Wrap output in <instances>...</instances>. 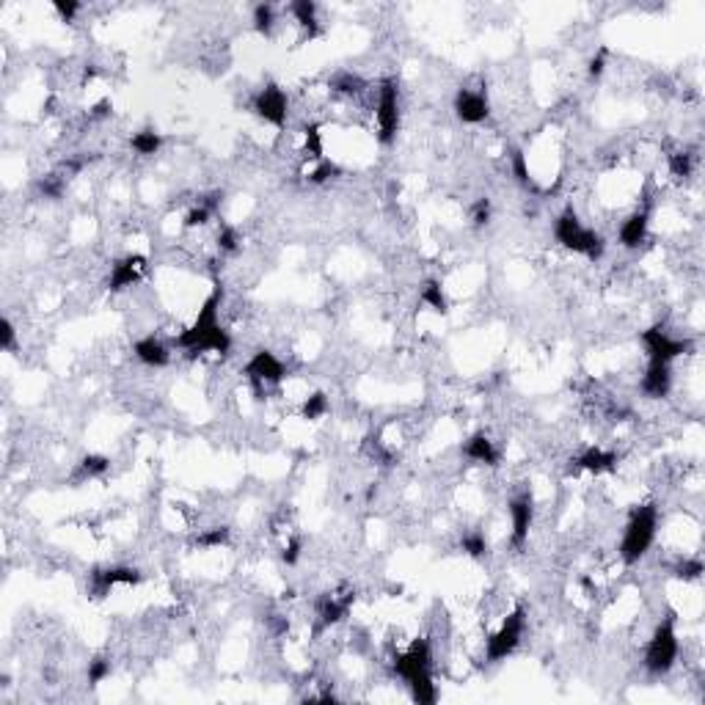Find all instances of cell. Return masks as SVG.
I'll list each match as a JSON object with an SVG mask.
<instances>
[{
    "label": "cell",
    "mask_w": 705,
    "mask_h": 705,
    "mask_svg": "<svg viewBox=\"0 0 705 705\" xmlns=\"http://www.w3.org/2000/svg\"><path fill=\"white\" fill-rule=\"evenodd\" d=\"M218 309H221V287L213 289V295L199 309V317L193 320V325L188 331H182L174 345L188 350L190 358L207 350L226 355V352L232 350V337H229V331H224L218 325Z\"/></svg>",
    "instance_id": "cell-1"
},
{
    "label": "cell",
    "mask_w": 705,
    "mask_h": 705,
    "mask_svg": "<svg viewBox=\"0 0 705 705\" xmlns=\"http://www.w3.org/2000/svg\"><path fill=\"white\" fill-rule=\"evenodd\" d=\"M394 672L400 678H405V684L413 692L416 703H436V686H433V675H430V645L427 639H416L405 653H397L394 659Z\"/></svg>",
    "instance_id": "cell-2"
},
{
    "label": "cell",
    "mask_w": 705,
    "mask_h": 705,
    "mask_svg": "<svg viewBox=\"0 0 705 705\" xmlns=\"http://www.w3.org/2000/svg\"><path fill=\"white\" fill-rule=\"evenodd\" d=\"M656 526H659V510L653 504H642L631 512L625 535H623V546H620V557L628 565L639 562L648 554V548L653 546V537H656Z\"/></svg>",
    "instance_id": "cell-3"
},
{
    "label": "cell",
    "mask_w": 705,
    "mask_h": 705,
    "mask_svg": "<svg viewBox=\"0 0 705 705\" xmlns=\"http://www.w3.org/2000/svg\"><path fill=\"white\" fill-rule=\"evenodd\" d=\"M554 235H557V240H560L565 248H571L573 253H584L589 262H598V259L603 256V248H606V245H603V237L595 235L587 226H582V221H579V215H576L573 210H565V213L557 218Z\"/></svg>",
    "instance_id": "cell-4"
},
{
    "label": "cell",
    "mask_w": 705,
    "mask_h": 705,
    "mask_svg": "<svg viewBox=\"0 0 705 705\" xmlns=\"http://www.w3.org/2000/svg\"><path fill=\"white\" fill-rule=\"evenodd\" d=\"M678 659V636H675V614H667L664 623L653 631V639L645 653V667L653 675H664L672 670Z\"/></svg>",
    "instance_id": "cell-5"
},
{
    "label": "cell",
    "mask_w": 705,
    "mask_h": 705,
    "mask_svg": "<svg viewBox=\"0 0 705 705\" xmlns=\"http://www.w3.org/2000/svg\"><path fill=\"white\" fill-rule=\"evenodd\" d=\"M524 625H526V612L518 606L512 614L504 617L501 628L488 639V661H501L507 659L518 642H521V634H524Z\"/></svg>",
    "instance_id": "cell-6"
},
{
    "label": "cell",
    "mask_w": 705,
    "mask_h": 705,
    "mask_svg": "<svg viewBox=\"0 0 705 705\" xmlns=\"http://www.w3.org/2000/svg\"><path fill=\"white\" fill-rule=\"evenodd\" d=\"M400 127V97H397V83L394 80H383L380 83V94H377V130H380V141L391 143Z\"/></svg>",
    "instance_id": "cell-7"
},
{
    "label": "cell",
    "mask_w": 705,
    "mask_h": 705,
    "mask_svg": "<svg viewBox=\"0 0 705 705\" xmlns=\"http://www.w3.org/2000/svg\"><path fill=\"white\" fill-rule=\"evenodd\" d=\"M251 108H253V114L259 118H265L267 124H273V127H284V121H287V97H284V91L278 89V86H265L256 97H253V102H251Z\"/></svg>",
    "instance_id": "cell-8"
},
{
    "label": "cell",
    "mask_w": 705,
    "mask_h": 705,
    "mask_svg": "<svg viewBox=\"0 0 705 705\" xmlns=\"http://www.w3.org/2000/svg\"><path fill=\"white\" fill-rule=\"evenodd\" d=\"M642 342H645V350L650 358L656 361H675L678 355H686L689 352V342H681V339H670V334L661 328V325H653L642 334Z\"/></svg>",
    "instance_id": "cell-9"
},
{
    "label": "cell",
    "mask_w": 705,
    "mask_h": 705,
    "mask_svg": "<svg viewBox=\"0 0 705 705\" xmlns=\"http://www.w3.org/2000/svg\"><path fill=\"white\" fill-rule=\"evenodd\" d=\"M245 375H248V380L256 386V389H262L265 383H278V380H284V364L273 355L270 350H259L253 352V358L248 361V366H245Z\"/></svg>",
    "instance_id": "cell-10"
},
{
    "label": "cell",
    "mask_w": 705,
    "mask_h": 705,
    "mask_svg": "<svg viewBox=\"0 0 705 705\" xmlns=\"http://www.w3.org/2000/svg\"><path fill=\"white\" fill-rule=\"evenodd\" d=\"M510 518H512V546L521 548L529 537V526H532V518H535V501H532L529 490L518 493L510 501Z\"/></svg>",
    "instance_id": "cell-11"
},
{
    "label": "cell",
    "mask_w": 705,
    "mask_h": 705,
    "mask_svg": "<svg viewBox=\"0 0 705 705\" xmlns=\"http://www.w3.org/2000/svg\"><path fill=\"white\" fill-rule=\"evenodd\" d=\"M143 576L135 568H105V571H94L91 573V592L94 598L108 595L116 584H138Z\"/></svg>",
    "instance_id": "cell-12"
},
{
    "label": "cell",
    "mask_w": 705,
    "mask_h": 705,
    "mask_svg": "<svg viewBox=\"0 0 705 705\" xmlns=\"http://www.w3.org/2000/svg\"><path fill=\"white\" fill-rule=\"evenodd\" d=\"M455 114H458L461 121H466V124H479V121H485L488 114H490L488 97L479 94V91H471V89H461L458 97H455Z\"/></svg>",
    "instance_id": "cell-13"
},
{
    "label": "cell",
    "mask_w": 705,
    "mask_h": 705,
    "mask_svg": "<svg viewBox=\"0 0 705 705\" xmlns=\"http://www.w3.org/2000/svg\"><path fill=\"white\" fill-rule=\"evenodd\" d=\"M672 389V369H670V361H656L650 358V366L642 377V391L653 400H661L667 397Z\"/></svg>",
    "instance_id": "cell-14"
},
{
    "label": "cell",
    "mask_w": 705,
    "mask_h": 705,
    "mask_svg": "<svg viewBox=\"0 0 705 705\" xmlns=\"http://www.w3.org/2000/svg\"><path fill=\"white\" fill-rule=\"evenodd\" d=\"M143 270H146V256H141V253H130V256L118 259L116 265H114L108 287H111L114 292L124 289V287H132V284L143 276Z\"/></svg>",
    "instance_id": "cell-15"
},
{
    "label": "cell",
    "mask_w": 705,
    "mask_h": 705,
    "mask_svg": "<svg viewBox=\"0 0 705 705\" xmlns=\"http://www.w3.org/2000/svg\"><path fill=\"white\" fill-rule=\"evenodd\" d=\"M463 455L469 461H476V463H485V466H496L499 463V449L493 447V441L482 433L471 436L469 441L463 444Z\"/></svg>",
    "instance_id": "cell-16"
},
{
    "label": "cell",
    "mask_w": 705,
    "mask_h": 705,
    "mask_svg": "<svg viewBox=\"0 0 705 705\" xmlns=\"http://www.w3.org/2000/svg\"><path fill=\"white\" fill-rule=\"evenodd\" d=\"M645 237H648V210L634 213L631 218L623 221V226H620V242H623L625 248H636L639 242H645Z\"/></svg>",
    "instance_id": "cell-17"
},
{
    "label": "cell",
    "mask_w": 705,
    "mask_h": 705,
    "mask_svg": "<svg viewBox=\"0 0 705 705\" xmlns=\"http://www.w3.org/2000/svg\"><path fill=\"white\" fill-rule=\"evenodd\" d=\"M576 469L592 471V474H603V471H614L617 469V455L612 452H603L598 447H589L587 452H582L576 458Z\"/></svg>",
    "instance_id": "cell-18"
},
{
    "label": "cell",
    "mask_w": 705,
    "mask_h": 705,
    "mask_svg": "<svg viewBox=\"0 0 705 705\" xmlns=\"http://www.w3.org/2000/svg\"><path fill=\"white\" fill-rule=\"evenodd\" d=\"M350 603H352V592H348L345 598H337V595H325V598L320 600V623H323V628H328V625L339 623V620L348 614Z\"/></svg>",
    "instance_id": "cell-19"
},
{
    "label": "cell",
    "mask_w": 705,
    "mask_h": 705,
    "mask_svg": "<svg viewBox=\"0 0 705 705\" xmlns=\"http://www.w3.org/2000/svg\"><path fill=\"white\" fill-rule=\"evenodd\" d=\"M135 355L146 366H166L168 364V348L154 337H146V339L135 342Z\"/></svg>",
    "instance_id": "cell-20"
},
{
    "label": "cell",
    "mask_w": 705,
    "mask_h": 705,
    "mask_svg": "<svg viewBox=\"0 0 705 705\" xmlns=\"http://www.w3.org/2000/svg\"><path fill=\"white\" fill-rule=\"evenodd\" d=\"M289 11L295 14V19L309 30V36H317V3L312 0H295L289 6Z\"/></svg>",
    "instance_id": "cell-21"
},
{
    "label": "cell",
    "mask_w": 705,
    "mask_h": 705,
    "mask_svg": "<svg viewBox=\"0 0 705 705\" xmlns=\"http://www.w3.org/2000/svg\"><path fill=\"white\" fill-rule=\"evenodd\" d=\"M422 303H427L433 312H438V314H447V298H444V289H441V284L438 281H427L425 287H422Z\"/></svg>",
    "instance_id": "cell-22"
},
{
    "label": "cell",
    "mask_w": 705,
    "mask_h": 705,
    "mask_svg": "<svg viewBox=\"0 0 705 705\" xmlns=\"http://www.w3.org/2000/svg\"><path fill=\"white\" fill-rule=\"evenodd\" d=\"M160 146H163V138L157 132H152V130H143V132L132 135V149L138 154H157Z\"/></svg>",
    "instance_id": "cell-23"
},
{
    "label": "cell",
    "mask_w": 705,
    "mask_h": 705,
    "mask_svg": "<svg viewBox=\"0 0 705 705\" xmlns=\"http://www.w3.org/2000/svg\"><path fill=\"white\" fill-rule=\"evenodd\" d=\"M303 152H306V157L323 160V135H320V127H317V124H309V127L303 130Z\"/></svg>",
    "instance_id": "cell-24"
},
{
    "label": "cell",
    "mask_w": 705,
    "mask_h": 705,
    "mask_svg": "<svg viewBox=\"0 0 705 705\" xmlns=\"http://www.w3.org/2000/svg\"><path fill=\"white\" fill-rule=\"evenodd\" d=\"M273 22H276V8L270 6V3H259L256 8H253V28L259 30V33H270L273 30Z\"/></svg>",
    "instance_id": "cell-25"
},
{
    "label": "cell",
    "mask_w": 705,
    "mask_h": 705,
    "mask_svg": "<svg viewBox=\"0 0 705 705\" xmlns=\"http://www.w3.org/2000/svg\"><path fill=\"white\" fill-rule=\"evenodd\" d=\"M325 411H328V397H325L323 391H314V394L303 402V419H312V422H314V419H320Z\"/></svg>",
    "instance_id": "cell-26"
},
{
    "label": "cell",
    "mask_w": 705,
    "mask_h": 705,
    "mask_svg": "<svg viewBox=\"0 0 705 705\" xmlns=\"http://www.w3.org/2000/svg\"><path fill=\"white\" fill-rule=\"evenodd\" d=\"M108 469H111V461L102 458V455H86L80 461V474L83 476H102Z\"/></svg>",
    "instance_id": "cell-27"
},
{
    "label": "cell",
    "mask_w": 705,
    "mask_h": 705,
    "mask_svg": "<svg viewBox=\"0 0 705 705\" xmlns=\"http://www.w3.org/2000/svg\"><path fill=\"white\" fill-rule=\"evenodd\" d=\"M461 548H463L469 557L479 560V557H485V551H488V540H485L482 532H471V535H466V537L461 540Z\"/></svg>",
    "instance_id": "cell-28"
},
{
    "label": "cell",
    "mask_w": 705,
    "mask_h": 705,
    "mask_svg": "<svg viewBox=\"0 0 705 705\" xmlns=\"http://www.w3.org/2000/svg\"><path fill=\"white\" fill-rule=\"evenodd\" d=\"M510 163H512V174L518 177V182L526 185V188H535V182H532V177H529V168H526V154H524L521 149H515V152L510 154Z\"/></svg>",
    "instance_id": "cell-29"
},
{
    "label": "cell",
    "mask_w": 705,
    "mask_h": 705,
    "mask_svg": "<svg viewBox=\"0 0 705 705\" xmlns=\"http://www.w3.org/2000/svg\"><path fill=\"white\" fill-rule=\"evenodd\" d=\"M670 171H672V177L686 179V177L692 174V154H686V152L670 154Z\"/></svg>",
    "instance_id": "cell-30"
},
{
    "label": "cell",
    "mask_w": 705,
    "mask_h": 705,
    "mask_svg": "<svg viewBox=\"0 0 705 705\" xmlns=\"http://www.w3.org/2000/svg\"><path fill=\"white\" fill-rule=\"evenodd\" d=\"M226 543H229L226 526H215V529H207L204 535H199V546H204V548H215V546H226Z\"/></svg>",
    "instance_id": "cell-31"
},
{
    "label": "cell",
    "mask_w": 705,
    "mask_h": 705,
    "mask_svg": "<svg viewBox=\"0 0 705 705\" xmlns=\"http://www.w3.org/2000/svg\"><path fill=\"white\" fill-rule=\"evenodd\" d=\"M108 675H111V661H108V659H94V661H89V684H91V686L102 684Z\"/></svg>",
    "instance_id": "cell-32"
},
{
    "label": "cell",
    "mask_w": 705,
    "mask_h": 705,
    "mask_svg": "<svg viewBox=\"0 0 705 705\" xmlns=\"http://www.w3.org/2000/svg\"><path fill=\"white\" fill-rule=\"evenodd\" d=\"M339 174V166H334V163H328V160H320V166L309 174V179L314 182V185H323V182H328V179H334Z\"/></svg>",
    "instance_id": "cell-33"
},
{
    "label": "cell",
    "mask_w": 705,
    "mask_h": 705,
    "mask_svg": "<svg viewBox=\"0 0 705 705\" xmlns=\"http://www.w3.org/2000/svg\"><path fill=\"white\" fill-rule=\"evenodd\" d=\"M337 91H342V94H355L358 89H361V80L350 75V72H342V75H337L334 78V83H331Z\"/></svg>",
    "instance_id": "cell-34"
},
{
    "label": "cell",
    "mask_w": 705,
    "mask_h": 705,
    "mask_svg": "<svg viewBox=\"0 0 705 705\" xmlns=\"http://www.w3.org/2000/svg\"><path fill=\"white\" fill-rule=\"evenodd\" d=\"M471 221H474V226H485L490 221V202L488 199H476L471 204Z\"/></svg>",
    "instance_id": "cell-35"
},
{
    "label": "cell",
    "mask_w": 705,
    "mask_h": 705,
    "mask_svg": "<svg viewBox=\"0 0 705 705\" xmlns=\"http://www.w3.org/2000/svg\"><path fill=\"white\" fill-rule=\"evenodd\" d=\"M675 576H678V579H686V582L700 579V576H703V562H700V560H686V562L678 565Z\"/></svg>",
    "instance_id": "cell-36"
},
{
    "label": "cell",
    "mask_w": 705,
    "mask_h": 705,
    "mask_svg": "<svg viewBox=\"0 0 705 705\" xmlns=\"http://www.w3.org/2000/svg\"><path fill=\"white\" fill-rule=\"evenodd\" d=\"M39 188H42V193H44V196L58 199V196H61V190H64V179H61V177H55V174H50V177H44V179H42V185H39Z\"/></svg>",
    "instance_id": "cell-37"
},
{
    "label": "cell",
    "mask_w": 705,
    "mask_h": 705,
    "mask_svg": "<svg viewBox=\"0 0 705 705\" xmlns=\"http://www.w3.org/2000/svg\"><path fill=\"white\" fill-rule=\"evenodd\" d=\"M213 215V210L210 207H204V204H199L196 210H190L188 213V218H185V226L188 229H193V226H202V224H207V218Z\"/></svg>",
    "instance_id": "cell-38"
},
{
    "label": "cell",
    "mask_w": 705,
    "mask_h": 705,
    "mask_svg": "<svg viewBox=\"0 0 705 705\" xmlns=\"http://www.w3.org/2000/svg\"><path fill=\"white\" fill-rule=\"evenodd\" d=\"M237 242H240L237 229L224 226V229H221V235H218V248H221V251H237Z\"/></svg>",
    "instance_id": "cell-39"
},
{
    "label": "cell",
    "mask_w": 705,
    "mask_h": 705,
    "mask_svg": "<svg viewBox=\"0 0 705 705\" xmlns=\"http://www.w3.org/2000/svg\"><path fill=\"white\" fill-rule=\"evenodd\" d=\"M53 6H55V11H58L66 22H72V19H75V14L80 11V3H78V0H55Z\"/></svg>",
    "instance_id": "cell-40"
},
{
    "label": "cell",
    "mask_w": 705,
    "mask_h": 705,
    "mask_svg": "<svg viewBox=\"0 0 705 705\" xmlns=\"http://www.w3.org/2000/svg\"><path fill=\"white\" fill-rule=\"evenodd\" d=\"M298 554H301V540H298V537H292V540L284 546L281 560H284L287 565H295V562H298Z\"/></svg>",
    "instance_id": "cell-41"
},
{
    "label": "cell",
    "mask_w": 705,
    "mask_h": 705,
    "mask_svg": "<svg viewBox=\"0 0 705 705\" xmlns=\"http://www.w3.org/2000/svg\"><path fill=\"white\" fill-rule=\"evenodd\" d=\"M606 50H598V55L589 61V78H600L603 75V69H606Z\"/></svg>",
    "instance_id": "cell-42"
},
{
    "label": "cell",
    "mask_w": 705,
    "mask_h": 705,
    "mask_svg": "<svg viewBox=\"0 0 705 705\" xmlns=\"http://www.w3.org/2000/svg\"><path fill=\"white\" fill-rule=\"evenodd\" d=\"M14 348V325L11 320H3V350H11Z\"/></svg>",
    "instance_id": "cell-43"
},
{
    "label": "cell",
    "mask_w": 705,
    "mask_h": 705,
    "mask_svg": "<svg viewBox=\"0 0 705 705\" xmlns=\"http://www.w3.org/2000/svg\"><path fill=\"white\" fill-rule=\"evenodd\" d=\"M108 114H111V102H108V100H102V102L94 105V111H91V116L94 118H105Z\"/></svg>",
    "instance_id": "cell-44"
}]
</instances>
